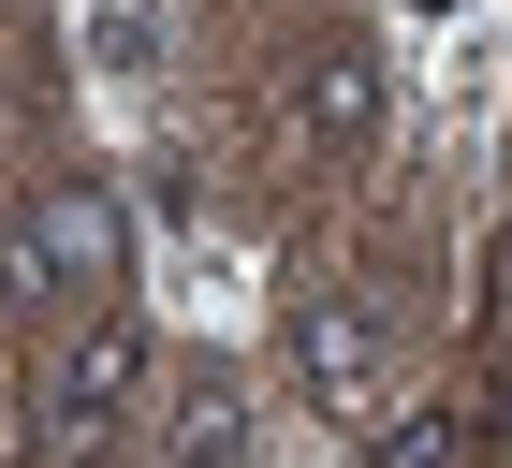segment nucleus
I'll list each match as a JSON object with an SVG mask.
<instances>
[{
	"label": "nucleus",
	"instance_id": "nucleus-2",
	"mask_svg": "<svg viewBox=\"0 0 512 468\" xmlns=\"http://www.w3.org/2000/svg\"><path fill=\"white\" fill-rule=\"evenodd\" d=\"M132 249L118 191H44L30 220H15V249H0V293H30V308H59V293H103Z\"/></svg>",
	"mask_w": 512,
	"mask_h": 468
},
{
	"label": "nucleus",
	"instance_id": "nucleus-4",
	"mask_svg": "<svg viewBox=\"0 0 512 468\" xmlns=\"http://www.w3.org/2000/svg\"><path fill=\"white\" fill-rule=\"evenodd\" d=\"M161 468H264V395L235 366H191L161 410Z\"/></svg>",
	"mask_w": 512,
	"mask_h": 468
},
{
	"label": "nucleus",
	"instance_id": "nucleus-7",
	"mask_svg": "<svg viewBox=\"0 0 512 468\" xmlns=\"http://www.w3.org/2000/svg\"><path fill=\"white\" fill-rule=\"evenodd\" d=\"M74 59H88L103 103H147V88H161V15H147V0H88V15H74Z\"/></svg>",
	"mask_w": 512,
	"mask_h": 468
},
{
	"label": "nucleus",
	"instance_id": "nucleus-1",
	"mask_svg": "<svg viewBox=\"0 0 512 468\" xmlns=\"http://www.w3.org/2000/svg\"><path fill=\"white\" fill-rule=\"evenodd\" d=\"M132 395H147V337H132V322H88V337L30 381V439L74 468V454H103V439L132 425Z\"/></svg>",
	"mask_w": 512,
	"mask_h": 468
},
{
	"label": "nucleus",
	"instance_id": "nucleus-8",
	"mask_svg": "<svg viewBox=\"0 0 512 468\" xmlns=\"http://www.w3.org/2000/svg\"><path fill=\"white\" fill-rule=\"evenodd\" d=\"M161 293H176L191 322H235V308H249V264H235V249H205V234H176V264H161Z\"/></svg>",
	"mask_w": 512,
	"mask_h": 468
},
{
	"label": "nucleus",
	"instance_id": "nucleus-5",
	"mask_svg": "<svg viewBox=\"0 0 512 468\" xmlns=\"http://www.w3.org/2000/svg\"><path fill=\"white\" fill-rule=\"evenodd\" d=\"M425 103L454 117V132H498V117H512V30H498V15L454 30V44H425Z\"/></svg>",
	"mask_w": 512,
	"mask_h": 468
},
{
	"label": "nucleus",
	"instance_id": "nucleus-6",
	"mask_svg": "<svg viewBox=\"0 0 512 468\" xmlns=\"http://www.w3.org/2000/svg\"><path fill=\"white\" fill-rule=\"evenodd\" d=\"M293 132H308V147H381V59H366V44H337V59H308V88H293Z\"/></svg>",
	"mask_w": 512,
	"mask_h": 468
},
{
	"label": "nucleus",
	"instance_id": "nucleus-9",
	"mask_svg": "<svg viewBox=\"0 0 512 468\" xmlns=\"http://www.w3.org/2000/svg\"><path fill=\"white\" fill-rule=\"evenodd\" d=\"M381 468H454V425H439V410H410V425H381Z\"/></svg>",
	"mask_w": 512,
	"mask_h": 468
},
{
	"label": "nucleus",
	"instance_id": "nucleus-10",
	"mask_svg": "<svg viewBox=\"0 0 512 468\" xmlns=\"http://www.w3.org/2000/svg\"><path fill=\"white\" fill-rule=\"evenodd\" d=\"M395 30H410V44H454V30H483V0H395Z\"/></svg>",
	"mask_w": 512,
	"mask_h": 468
},
{
	"label": "nucleus",
	"instance_id": "nucleus-11",
	"mask_svg": "<svg viewBox=\"0 0 512 468\" xmlns=\"http://www.w3.org/2000/svg\"><path fill=\"white\" fill-rule=\"evenodd\" d=\"M498 176H512V117H498Z\"/></svg>",
	"mask_w": 512,
	"mask_h": 468
},
{
	"label": "nucleus",
	"instance_id": "nucleus-3",
	"mask_svg": "<svg viewBox=\"0 0 512 468\" xmlns=\"http://www.w3.org/2000/svg\"><path fill=\"white\" fill-rule=\"evenodd\" d=\"M293 395H308L322 425H381L395 410V337L352 293H308V308H293Z\"/></svg>",
	"mask_w": 512,
	"mask_h": 468
}]
</instances>
